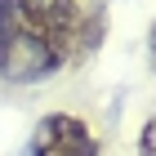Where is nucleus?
<instances>
[{
    "label": "nucleus",
    "instance_id": "obj_2",
    "mask_svg": "<svg viewBox=\"0 0 156 156\" xmlns=\"http://www.w3.org/2000/svg\"><path fill=\"white\" fill-rule=\"evenodd\" d=\"M31 156H98V138L89 134L80 116L54 112L31 134Z\"/></svg>",
    "mask_w": 156,
    "mask_h": 156
},
{
    "label": "nucleus",
    "instance_id": "obj_1",
    "mask_svg": "<svg viewBox=\"0 0 156 156\" xmlns=\"http://www.w3.org/2000/svg\"><path fill=\"white\" fill-rule=\"evenodd\" d=\"M62 62L45 40L27 0H0V76L5 80H40Z\"/></svg>",
    "mask_w": 156,
    "mask_h": 156
},
{
    "label": "nucleus",
    "instance_id": "obj_5",
    "mask_svg": "<svg viewBox=\"0 0 156 156\" xmlns=\"http://www.w3.org/2000/svg\"><path fill=\"white\" fill-rule=\"evenodd\" d=\"M152 49H156V31H152Z\"/></svg>",
    "mask_w": 156,
    "mask_h": 156
},
{
    "label": "nucleus",
    "instance_id": "obj_3",
    "mask_svg": "<svg viewBox=\"0 0 156 156\" xmlns=\"http://www.w3.org/2000/svg\"><path fill=\"white\" fill-rule=\"evenodd\" d=\"M31 13H36L45 40L54 45L58 62H67L76 54V36H80V23H85V5L80 0H27Z\"/></svg>",
    "mask_w": 156,
    "mask_h": 156
},
{
    "label": "nucleus",
    "instance_id": "obj_4",
    "mask_svg": "<svg viewBox=\"0 0 156 156\" xmlns=\"http://www.w3.org/2000/svg\"><path fill=\"white\" fill-rule=\"evenodd\" d=\"M138 156H156V116L143 125V134H138Z\"/></svg>",
    "mask_w": 156,
    "mask_h": 156
}]
</instances>
